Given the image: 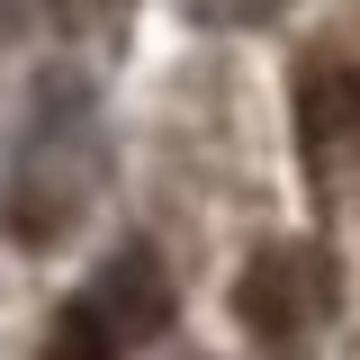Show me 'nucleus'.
<instances>
[{
	"label": "nucleus",
	"instance_id": "f257e3e1",
	"mask_svg": "<svg viewBox=\"0 0 360 360\" xmlns=\"http://www.w3.org/2000/svg\"><path fill=\"white\" fill-rule=\"evenodd\" d=\"M162 324H172V279H162V262L153 252H117L82 297H63V315H54V360H127Z\"/></svg>",
	"mask_w": 360,
	"mask_h": 360
},
{
	"label": "nucleus",
	"instance_id": "f03ea898",
	"mask_svg": "<svg viewBox=\"0 0 360 360\" xmlns=\"http://www.w3.org/2000/svg\"><path fill=\"white\" fill-rule=\"evenodd\" d=\"M297 144H307V172L324 198L360 180V72L352 63H315L297 82Z\"/></svg>",
	"mask_w": 360,
	"mask_h": 360
},
{
	"label": "nucleus",
	"instance_id": "7ed1b4c3",
	"mask_svg": "<svg viewBox=\"0 0 360 360\" xmlns=\"http://www.w3.org/2000/svg\"><path fill=\"white\" fill-rule=\"evenodd\" d=\"M234 315H243V333L262 342V352H288L297 333H307V262L288 252V243H262L243 279H234Z\"/></svg>",
	"mask_w": 360,
	"mask_h": 360
},
{
	"label": "nucleus",
	"instance_id": "20e7f679",
	"mask_svg": "<svg viewBox=\"0 0 360 360\" xmlns=\"http://www.w3.org/2000/svg\"><path fill=\"white\" fill-rule=\"evenodd\" d=\"M225 18H262V9H279V0H217Z\"/></svg>",
	"mask_w": 360,
	"mask_h": 360
}]
</instances>
